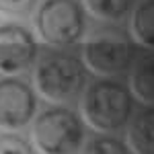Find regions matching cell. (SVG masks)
I'll list each match as a JSON object with an SVG mask.
<instances>
[{"instance_id": "6da1fadb", "label": "cell", "mask_w": 154, "mask_h": 154, "mask_svg": "<svg viewBox=\"0 0 154 154\" xmlns=\"http://www.w3.org/2000/svg\"><path fill=\"white\" fill-rule=\"evenodd\" d=\"M35 86L39 95L54 103L74 101L86 82L84 64L68 51H45L37 62Z\"/></svg>"}, {"instance_id": "7a4b0ae2", "label": "cell", "mask_w": 154, "mask_h": 154, "mask_svg": "<svg viewBox=\"0 0 154 154\" xmlns=\"http://www.w3.org/2000/svg\"><path fill=\"white\" fill-rule=\"evenodd\" d=\"M82 115L97 131H117L131 117V93L115 80H97L82 95Z\"/></svg>"}, {"instance_id": "3957f363", "label": "cell", "mask_w": 154, "mask_h": 154, "mask_svg": "<svg viewBox=\"0 0 154 154\" xmlns=\"http://www.w3.org/2000/svg\"><path fill=\"white\" fill-rule=\"evenodd\" d=\"M136 60V45L130 35L113 25L97 27L86 39L84 62L99 76H117L130 70Z\"/></svg>"}, {"instance_id": "277c9868", "label": "cell", "mask_w": 154, "mask_h": 154, "mask_svg": "<svg viewBox=\"0 0 154 154\" xmlns=\"http://www.w3.org/2000/svg\"><path fill=\"white\" fill-rule=\"evenodd\" d=\"M33 138L41 154H74L84 142V128L74 111L51 107L37 117Z\"/></svg>"}, {"instance_id": "5b68a950", "label": "cell", "mask_w": 154, "mask_h": 154, "mask_svg": "<svg viewBox=\"0 0 154 154\" xmlns=\"http://www.w3.org/2000/svg\"><path fill=\"white\" fill-rule=\"evenodd\" d=\"M35 27L45 43L66 48L82 39L86 23L76 0H45L37 11Z\"/></svg>"}, {"instance_id": "8992f818", "label": "cell", "mask_w": 154, "mask_h": 154, "mask_svg": "<svg viewBox=\"0 0 154 154\" xmlns=\"http://www.w3.org/2000/svg\"><path fill=\"white\" fill-rule=\"evenodd\" d=\"M37 56L33 33L19 23L0 25V72L17 74L27 70Z\"/></svg>"}, {"instance_id": "52a82bcc", "label": "cell", "mask_w": 154, "mask_h": 154, "mask_svg": "<svg viewBox=\"0 0 154 154\" xmlns=\"http://www.w3.org/2000/svg\"><path fill=\"white\" fill-rule=\"evenodd\" d=\"M37 99L29 84L21 78L0 80V128L19 130L25 128L35 115Z\"/></svg>"}, {"instance_id": "ba28073f", "label": "cell", "mask_w": 154, "mask_h": 154, "mask_svg": "<svg viewBox=\"0 0 154 154\" xmlns=\"http://www.w3.org/2000/svg\"><path fill=\"white\" fill-rule=\"evenodd\" d=\"M131 93L144 105L154 109V51L142 54L134 60L130 74Z\"/></svg>"}, {"instance_id": "9c48e42d", "label": "cell", "mask_w": 154, "mask_h": 154, "mask_svg": "<svg viewBox=\"0 0 154 154\" xmlns=\"http://www.w3.org/2000/svg\"><path fill=\"white\" fill-rule=\"evenodd\" d=\"M128 142L136 154H154V109L140 111L130 121Z\"/></svg>"}, {"instance_id": "30bf717a", "label": "cell", "mask_w": 154, "mask_h": 154, "mask_svg": "<svg viewBox=\"0 0 154 154\" xmlns=\"http://www.w3.org/2000/svg\"><path fill=\"white\" fill-rule=\"evenodd\" d=\"M131 33L138 43L154 49V0L142 2L131 17Z\"/></svg>"}, {"instance_id": "8fae6325", "label": "cell", "mask_w": 154, "mask_h": 154, "mask_svg": "<svg viewBox=\"0 0 154 154\" xmlns=\"http://www.w3.org/2000/svg\"><path fill=\"white\" fill-rule=\"evenodd\" d=\"M136 0H84L86 11L103 21H123L134 11Z\"/></svg>"}, {"instance_id": "7c38bea8", "label": "cell", "mask_w": 154, "mask_h": 154, "mask_svg": "<svg viewBox=\"0 0 154 154\" xmlns=\"http://www.w3.org/2000/svg\"><path fill=\"white\" fill-rule=\"evenodd\" d=\"M80 154H130L125 144L111 136H91L80 146Z\"/></svg>"}, {"instance_id": "4fadbf2b", "label": "cell", "mask_w": 154, "mask_h": 154, "mask_svg": "<svg viewBox=\"0 0 154 154\" xmlns=\"http://www.w3.org/2000/svg\"><path fill=\"white\" fill-rule=\"evenodd\" d=\"M0 154H33V148L23 136L2 134L0 136Z\"/></svg>"}, {"instance_id": "5bb4252c", "label": "cell", "mask_w": 154, "mask_h": 154, "mask_svg": "<svg viewBox=\"0 0 154 154\" xmlns=\"http://www.w3.org/2000/svg\"><path fill=\"white\" fill-rule=\"evenodd\" d=\"M37 0H0V12L8 17H25L35 8Z\"/></svg>"}]
</instances>
